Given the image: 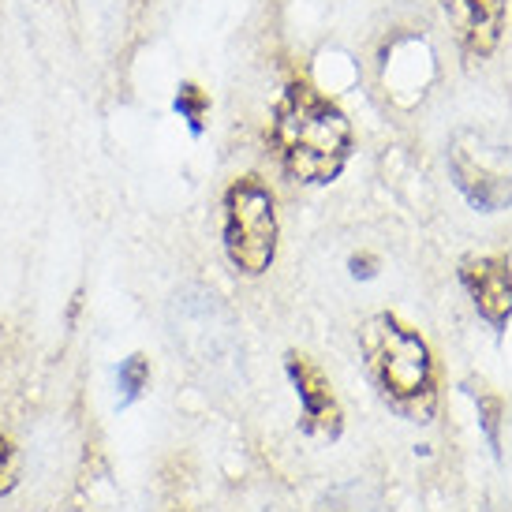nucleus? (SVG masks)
I'll list each match as a JSON object with an SVG mask.
<instances>
[{
	"label": "nucleus",
	"instance_id": "obj_3",
	"mask_svg": "<svg viewBox=\"0 0 512 512\" xmlns=\"http://www.w3.org/2000/svg\"><path fill=\"white\" fill-rule=\"evenodd\" d=\"M277 240L281 225L270 184L255 172L236 176L225 191V225H221L228 266L243 277H262L277 258Z\"/></svg>",
	"mask_w": 512,
	"mask_h": 512
},
{
	"label": "nucleus",
	"instance_id": "obj_8",
	"mask_svg": "<svg viewBox=\"0 0 512 512\" xmlns=\"http://www.w3.org/2000/svg\"><path fill=\"white\" fill-rule=\"evenodd\" d=\"M475 408H479V427H483V438L490 445V453L501 460V423H505V400L490 389H479L475 393Z\"/></svg>",
	"mask_w": 512,
	"mask_h": 512
},
{
	"label": "nucleus",
	"instance_id": "obj_2",
	"mask_svg": "<svg viewBox=\"0 0 512 512\" xmlns=\"http://www.w3.org/2000/svg\"><path fill=\"white\" fill-rule=\"evenodd\" d=\"M270 146L296 184L326 187L352 157V120L307 79H296L273 109Z\"/></svg>",
	"mask_w": 512,
	"mask_h": 512
},
{
	"label": "nucleus",
	"instance_id": "obj_5",
	"mask_svg": "<svg viewBox=\"0 0 512 512\" xmlns=\"http://www.w3.org/2000/svg\"><path fill=\"white\" fill-rule=\"evenodd\" d=\"M285 374L292 389H296L299 397V430L307 434V438H322V441H341L344 434V408H341V397L333 393V382L326 378V370L318 367L307 352H296V348H288L285 352Z\"/></svg>",
	"mask_w": 512,
	"mask_h": 512
},
{
	"label": "nucleus",
	"instance_id": "obj_7",
	"mask_svg": "<svg viewBox=\"0 0 512 512\" xmlns=\"http://www.w3.org/2000/svg\"><path fill=\"white\" fill-rule=\"evenodd\" d=\"M456 30V42L471 57H490L505 27V0H441Z\"/></svg>",
	"mask_w": 512,
	"mask_h": 512
},
{
	"label": "nucleus",
	"instance_id": "obj_9",
	"mask_svg": "<svg viewBox=\"0 0 512 512\" xmlns=\"http://www.w3.org/2000/svg\"><path fill=\"white\" fill-rule=\"evenodd\" d=\"M116 385H120L124 404L143 397L146 389H150V359H146L143 352H131V356L120 363V370H116Z\"/></svg>",
	"mask_w": 512,
	"mask_h": 512
},
{
	"label": "nucleus",
	"instance_id": "obj_4",
	"mask_svg": "<svg viewBox=\"0 0 512 512\" xmlns=\"http://www.w3.org/2000/svg\"><path fill=\"white\" fill-rule=\"evenodd\" d=\"M449 169L456 176V187L464 199L483 210L498 214L512 206V154L498 143H486L483 135L460 131L449 146Z\"/></svg>",
	"mask_w": 512,
	"mask_h": 512
},
{
	"label": "nucleus",
	"instance_id": "obj_10",
	"mask_svg": "<svg viewBox=\"0 0 512 512\" xmlns=\"http://www.w3.org/2000/svg\"><path fill=\"white\" fill-rule=\"evenodd\" d=\"M176 113L187 120V128L202 135V120L210 113V98H206V90H199L195 83H180L176 90Z\"/></svg>",
	"mask_w": 512,
	"mask_h": 512
},
{
	"label": "nucleus",
	"instance_id": "obj_6",
	"mask_svg": "<svg viewBox=\"0 0 512 512\" xmlns=\"http://www.w3.org/2000/svg\"><path fill=\"white\" fill-rule=\"evenodd\" d=\"M460 285L490 329H505L512 318V266L505 255H468L460 262Z\"/></svg>",
	"mask_w": 512,
	"mask_h": 512
},
{
	"label": "nucleus",
	"instance_id": "obj_1",
	"mask_svg": "<svg viewBox=\"0 0 512 512\" xmlns=\"http://www.w3.org/2000/svg\"><path fill=\"white\" fill-rule=\"evenodd\" d=\"M359 356L374 393L404 423L427 427L438 415V363L427 337L400 314L378 311L359 326Z\"/></svg>",
	"mask_w": 512,
	"mask_h": 512
},
{
	"label": "nucleus",
	"instance_id": "obj_11",
	"mask_svg": "<svg viewBox=\"0 0 512 512\" xmlns=\"http://www.w3.org/2000/svg\"><path fill=\"white\" fill-rule=\"evenodd\" d=\"M23 483V453L8 434H0V498H12Z\"/></svg>",
	"mask_w": 512,
	"mask_h": 512
},
{
	"label": "nucleus",
	"instance_id": "obj_12",
	"mask_svg": "<svg viewBox=\"0 0 512 512\" xmlns=\"http://www.w3.org/2000/svg\"><path fill=\"white\" fill-rule=\"evenodd\" d=\"M348 266H352V277H363V281H370V277L378 273V258H374V255H352V258H348Z\"/></svg>",
	"mask_w": 512,
	"mask_h": 512
}]
</instances>
